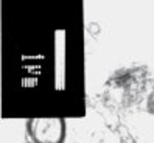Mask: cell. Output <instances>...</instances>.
<instances>
[{"label":"cell","mask_w":154,"mask_h":143,"mask_svg":"<svg viewBox=\"0 0 154 143\" xmlns=\"http://www.w3.org/2000/svg\"><path fill=\"white\" fill-rule=\"evenodd\" d=\"M59 120H34L31 121V137L36 143H61L64 129Z\"/></svg>","instance_id":"1"},{"label":"cell","mask_w":154,"mask_h":143,"mask_svg":"<svg viewBox=\"0 0 154 143\" xmlns=\"http://www.w3.org/2000/svg\"><path fill=\"white\" fill-rule=\"evenodd\" d=\"M146 106H148V111L151 114H154V92L148 96V101H146Z\"/></svg>","instance_id":"2"}]
</instances>
